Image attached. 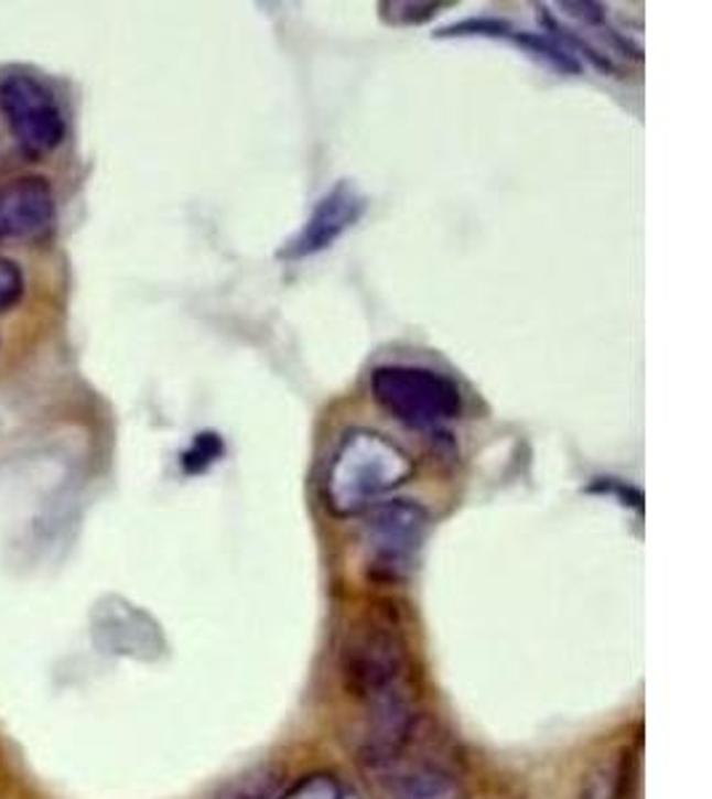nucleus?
Masks as SVG:
<instances>
[{
  "label": "nucleus",
  "instance_id": "1a4fd4ad",
  "mask_svg": "<svg viewBox=\"0 0 712 799\" xmlns=\"http://www.w3.org/2000/svg\"><path fill=\"white\" fill-rule=\"evenodd\" d=\"M505 41H510L513 46H518L524 54H529L531 60L542 62L544 67L555 69V73L561 75H576L582 69V64L574 60V56H569L565 51L558 46L552 37L547 35H539V32H526V30H510L507 32Z\"/></svg>",
  "mask_w": 712,
  "mask_h": 799
},
{
  "label": "nucleus",
  "instance_id": "39448f33",
  "mask_svg": "<svg viewBox=\"0 0 712 799\" xmlns=\"http://www.w3.org/2000/svg\"><path fill=\"white\" fill-rule=\"evenodd\" d=\"M360 552L366 575L379 584H403L417 571L430 536V511L409 498L379 501L364 511Z\"/></svg>",
  "mask_w": 712,
  "mask_h": 799
},
{
  "label": "nucleus",
  "instance_id": "ddd939ff",
  "mask_svg": "<svg viewBox=\"0 0 712 799\" xmlns=\"http://www.w3.org/2000/svg\"><path fill=\"white\" fill-rule=\"evenodd\" d=\"M28 293V278L14 259L0 256V315L11 312Z\"/></svg>",
  "mask_w": 712,
  "mask_h": 799
},
{
  "label": "nucleus",
  "instance_id": "f257e3e1",
  "mask_svg": "<svg viewBox=\"0 0 712 799\" xmlns=\"http://www.w3.org/2000/svg\"><path fill=\"white\" fill-rule=\"evenodd\" d=\"M339 671L347 695L358 703L355 754L366 770L403 749L424 722L403 631L390 618H364L342 643Z\"/></svg>",
  "mask_w": 712,
  "mask_h": 799
},
{
  "label": "nucleus",
  "instance_id": "4468645a",
  "mask_svg": "<svg viewBox=\"0 0 712 799\" xmlns=\"http://www.w3.org/2000/svg\"><path fill=\"white\" fill-rule=\"evenodd\" d=\"M381 9L392 11V22L396 24H422L438 14L441 3H385Z\"/></svg>",
  "mask_w": 712,
  "mask_h": 799
},
{
  "label": "nucleus",
  "instance_id": "9b49d317",
  "mask_svg": "<svg viewBox=\"0 0 712 799\" xmlns=\"http://www.w3.org/2000/svg\"><path fill=\"white\" fill-rule=\"evenodd\" d=\"M276 799H360L332 773H310L281 791Z\"/></svg>",
  "mask_w": 712,
  "mask_h": 799
},
{
  "label": "nucleus",
  "instance_id": "7ed1b4c3",
  "mask_svg": "<svg viewBox=\"0 0 712 799\" xmlns=\"http://www.w3.org/2000/svg\"><path fill=\"white\" fill-rule=\"evenodd\" d=\"M364 773L377 799H470L460 763L438 746L428 720L403 749Z\"/></svg>",
  "mask_w": 712,
  "mask_h": 799
},
{
  "label": "nucleus",
  "instance_id": "0eeeda50",
  "mask_svg": "<svg viewBox=\"0 0 712 799\" xmlns=\"http://www.w3.org/2000/svg\"><path fill=\"white\" fill-rule=\"evenodd\" d=\"M56 227V195L46 176L24 174L0 184V246L48 240Z\"/></svg>",
  "mask_w": 712,
  "mask_h": 799
},
{
  "label": "nucleus",
  "instance_id": "423d86ee",
  "mask_svg": "<svg viewBox=\"0 0 712 799\" xmlns=\"http://www.w3.org/2000/svg\"><path fill=\"white\" fill-rule=\"evenodd\" d=\"M0 115L11 139L30 158L51 155L67 137V118L60 99L30 73H9L0 78Z\"/></svg>",
  "mask_w": 712,
  "mask_h": 799
},
{
  "label": "nucleus",
  "instance_id": "6e6552de",
  "mask_svg": "<svg viewBox=\"0 0 712 799\" xmlns=\"http://www.w3.org/2000/svg\"><path fill=\"white\" fill-rule=\"evenodd\" d=\"M368 208L366 195L355 187L353 182L342 179L336 182L321 201L315 203L313 214L304 222V227L281 248V259L285 261H299L308 259V256L323 253L326 248H332L347 229H353L355 224L364 219Z\"/></svg>",
  "mask_w": 712,
  "mask_h": 799
},
{
  "label": "nucleus",
  "instance_id": "9d476101",
  "mask_svg": "<svg viewBox=\"0 0 712 799\" xmlns=\"http://www.w3.org/2000/svg\"><path fill=\"white\" fill-rule=\"evenodd\" d=\"M281 776L272 767H257L222 786L214 799H276L281 795Z\"/></svg>",
  "mask_w": 712,
  "mask_h": 799
},
{
  "label": "nucleus",
  "instance_id": "f03ea898",
  "mask_svg": "<svg viewBox=\"0 0 712 799\" xmlns=\"http://www.w3.org/2000/svg\"><path fill=\"white\" fill-rule=\"evenodd\" d=\"M411 475L414 462L403 447L374 430H349L323 472V504L336 517L364 515Z\"/></svg>",
  "mask_w": 712,
  "mask_h": 799
},
{
  "label": "nucleus",
  "instance_id": "20e7f679",
  "mask_svg": "<svg viewBox=\"0 0 712 799\" xmlns=\"http://www.w3.org/2000/svg\"><path fill=\"white\" fill-rule=\"evenodd\" d=\"M371 398L409 430H441L464 411L462 389L451 376L409 363H387L371 370Z\"/></svg>",
  "mask_w": 712,
  "mask_h": 799
},
{
  "label": "nucleus",
  "instance_id": "f8f14e48",
  "mask_svg": "<svg viewBox=\"0 0 712 799\" xmlns=\"http://www.w3.org/2000/svg\"><path fill=\"white\" fill-rule=\"evenodd\" d=\"M225 456V440L216 432H201L190 443L187 451L182 453V469L187 475H203Z\"/></svg>",
  "mask_w": 712,
  "mask_h": 799
}]
</instances>
